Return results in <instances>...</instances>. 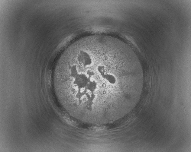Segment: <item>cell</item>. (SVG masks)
I'll return each mask as SVG.
<instances>
[{
  "label": "cell",
  "mask_w": 191,
  "mask_h": 152,
  "mask_svg": "<svg viewBox=\"0 0 191 152\" xmlns=\"http://www.w3.org/2000/svg\"><path fill=\"white\" fill-rule=\"evenodd\" d=\"M144 73L134 51L116 38H92L75 45L54 75L60 103L76 121L92 125L115 122L139 100Z\"/></svg>",
  "instance_id": "obj_1"
}]
</instances>
